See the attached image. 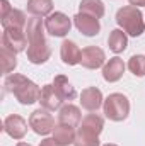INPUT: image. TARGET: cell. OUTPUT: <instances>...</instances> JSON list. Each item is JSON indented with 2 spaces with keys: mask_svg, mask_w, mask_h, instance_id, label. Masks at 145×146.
Wrapping results in <instances>:
<instances>
[{
  "mask_svg": "<svg viewBox=\"0 0 145 146\" xmlns=\"http://www.w3.org/2000/svg\"><path fill=\"white\" fill-rule=\"evenodd\" d=\"M39 146H62L60 143H56L55 141V138H44L41 143H39Z\"/></svg>",
  "mask_w": 145,
  "mask_h": 146,
  "instance_id": "484cf974",
  "label": "cell"
},
{
  "mask_svg": "<svg viewBox=\"0 0 145 146\" xmlns=\"http://www.w3.org/2000/svg\"><path fill=\"white\" fill-rule=\"evenodd\" d=\"M2 46L9 48L14 53L26 51V46H28L26 29H3V33H2Z\"/></svg>",
  "mask_w": 145,
  "mask_h": 146,
  "instance_id": "52a82bcc",
  "label": "cell"
},
{
  "mask_svg": "<svg viewBox=\"0 0 145 146\" xmlns=\"http://www.w3.org/2000/svg\"><path fill=\"white\" fill-rule=\"evenodd\" d=\"M80 12L82 14H87V15H92L96 19H101L106 12V7H104V2L103 0H82L80 5H79Z\"/></svg>",
  "mask_w": 145,
  "mask_h": 146,
  "instance_id": "7402d4cb",
  "label": "cell"
},
{
  "mask_svg": "<svg viewBox=\"0 0 145 146\" xmlns=\"http://www.w3.org/2000/svg\"><path fill=\"white\" fill-rule=\"evenodd\" d=\"M79 129H84V131H89V133H94V134H101L103 129H104V119L99 115V114H87L82 117L80 124H79Z\"/></svg>",
  "mask_w": 145,
  "mask_h": 146,
  "instance_id": "d6986e66",
  "label": "cell"
},
{
  "mask_svg": "<svg viewBox=\"0 0 145 146\" xmlns=\"http://www.w3.org/2000/svg\"><path fill=\"white\" fill-rule=\"evenodd\" d=\"M73 146H99V136L94 134V133L79 129L77 136H75V141H73Z\"/></svg>",
  "mask_w": 145,
  "mask_h": 146,
  "instance_id": "603a6c76",
  "label": "cell"
},
{
  "mask_svg": "<svg viewBox=\"0 0 145 146\" xmlns=\"http://www.w3.org/2000/svg\"><path fill=\"white\" fill-rule=\"evenodd\" d=\"M2 19V27L3 29H26L28 26V21L26 19V14L19 9H10Z\"/></svg>",
  "mask_w": 145,
  "mask_h": 146,
  "instance_id": "4fadbf2b",
  "label": "cell"
},
{
  "mask_svg": "<svg viewBox=\"0 0 145 146\" xmlns=\"http://www.w3.org/2000/svg\"><path fill=\"white\" fill-rule=\"evenodd\" d=\"M28 12L33 17H48L53 12V0H28Z\"/></svg>",
  "mask_w": 145,
  "mask_h": 146,
  "instance_id": "44dd1931",
  "label": "cell"
},
{
  "mask_svg": "<svg viewBox=\"0 0 145 146\" xmlns=\"http://www.w3.org/2000/svg\"><path fill=\"white\" fill-rule=\"evenodd\" d=\"M15 146H33V145H29V143H17Z\"/></svg>",
  "mask_w": 145,
  "mask_h": 146,
  "instance_id": "f1b7e54d",
  "label": "cell"
},
{
  "mask_svg": "<svg viewBox=\"0 0 145 146\" xmlns=\"http://www.w3.org/2000/svg\"><path fill=\"white\" fill-rule=\"evenodd\" d=\"M12 7H10V3H9V0H2V15L0 17H3L9 10H10Z\"/></svg>",
  "mask_w": 145,
  "mask_h": 146,
  "instance_id": "4316f807",
  "label": "cell"
},
{
  "mask_svg": "<svg viewBox=\"0 0 145 146\" xmlns=\"http://www.w3.org/2000/svg\"><path fill=\"white\" fill-rule=\"evenodd\" d=\"M73 24L75 27L84 34V36H97L99 31H101V24H99V19L92 17V15H87V14H82L79 12L75 17H73Z\"/></svg>",
  "mask_w": 145,
  "mask_h": 146,
  "instance_id": "30bf717a",
  "label": "cell"
},
{
  "mask_svg": "<svg viewBox=\"0 0 145 146\" xmlns=\"http://www.w3.org/2000/svg\"><path fill=\"white\" fill-rule=\"evenodd\" d=\"M75 136H77L75 127H73V126H68V124H62V122H58V124L55 126V129H53V138H55V141L60 143L62 146L73 145Z\"/></svg>",
  "mask_w": 145,
  "mask_h": 146,
  "instance_id": "ac0fdd59",
  "label": "cell"
},
{
  "mask_svg": "<svg viewBox=\"0 0 145 146\" xmlns=\"http://www.w3.org/2000/svg\"><path fill=\"white\" fill-rule=\"evenodd\" d=\"M80 54L82 51L79 49V46L73 42V41H68L65 39L60 46V56H62V61L68 66H73V65H79L80 63Z\"/></svg>",
  "mask_w": 145,
  "mask_h": 146,
  "instance_id": "9a60e30c",
  "label": "cell"
},
{
  "mask_svg": "<svg viewBox=\"0 0 145 146\" xmlns=\"http://www.w3.org/2000/svg\"><path fill=\"white\" fill-rule=\"evenodd\" d=\"M17 53L10 51L9 48L2 46L0 48V58H2V63H3V73H10L15 70L17 66V58H15Z\"/></svg>",
  "mask_w": 145,
  "mask_h": 146,
  "instance_id": "cb8c5ba5",
  "label": "cell"
},
{
  "mask_svg": "<svg viewBox=\"0 0 145 146\" xmlns=\"http://www.w3.org/2000/svg\"><path fill=\"white\" fill-rule=\"evenodd\" d=\"M44 22L41 17H31L26 26V34H28V60L33 65H43L50 60L51 56V48L50 42L44 36Z\"/></svg>",
  "mask_w": 145,
  "mask_h": 146,
  "instance_id": "6da1fadb",
  "label": "cell"
},
{
  "mask_svg": "<svg viewBox=\"0 0 145 146\" xmlns=\"http://www.w3.org/2000/svg\"><path fill=\"white\" fill-rule=\"evenodd\" d=\"M80 65L87 70H97V68L106 65V54L97 46H87V48L82 49Z\"/></svg>",
  "mask_w": 145,
  "mask_h": 146,
  "instance_id": "ba28073f",
  "label": "cell"
},
{
  "mask_svg": "<svg viewBox=\"0 0 145 146\" xmlns=\"http://www.w3.org/2000/svg\"><path fill=\"white\" fill-rule=\"evenodd\" d=\"M3 87L22 106H31L34 102H39L41 88L38 87L33 80H29L28 76H24L21 73H10V75H7V78L3 82Z\"/></svg>",
  "mask_w": 145,
  "mask_h": 146,
  "instance_id": "7a4b0ae2",
  "label": "cell"
},
{
  "mask_svg": "<svg viewBox=\"0 0 145 146\" xmlns=\"http://www.w3.org/2000/svg\"><path fill=\"white\" fill-rule=\"evenodd\" d=\"M104 146H118V145H114V143H108V145H104Z\"/></svg>",
  "mask_w": 145,
  "mask_h": 146,
  "instance_id": "f546056e",
  "label": "cell"
},
{
  "mask_svg": "<svg viewBox=\"0 0 145 146\" xmlns=\"http://www.w3.org/2000/svg\"><path fill=\"white\" fill-rule=\"evenodd\" d=\"M128 2L133 7H145V0H128Z\"/></svg>",
  "mask_w": 145,
  "mask_h": 146,
  "instance_id": "83f0119b",
  "label": "cell"
},
{
  "mask_svg": "<svg viewBox=\"0 0 145 146\" xmlns=\"http://www.w3.org/2000/svg\"><path fill=\"white\" fill-rule=\"evenodd\" d=\"M123 73H125V63H123V60L119 56L111 58L108 63L103 66V78L106 82H109V83L118 82L123 76Z\"/></svg>",
  "mask_w": 145,
  "mask_h": 146,
  "instance_id": "5bb4252c",
  "label": "cell"
},
{
  "mask_svg": "<svg viewBox=\"0 0 145 146\" xmlns=\"http://www.w3.org/2000/svg\"><path fill=\"white\" fill-rule=\"evenodd\" d=\"M128 70L133 73L135 76H138V78L145 76V56L144 54H133L128 60Z\"/></svg>",
  "mask_w": 145,
  "mask_h": 146,
  "instance_id": "d4e9b609",
  "label": "cell"
},
{
  "mask_svg": "<svg viewBox=\"0 0 145 146\" xmlns=\"http://www.w3.org/2000/svg\"><path fill=\"white\" fill-rule=\"evenodd\" d=\"M116 22L118 26L132 37H138L144 34L145 31V21L144 14L140 12V9L133 7V5H125L116 12Z\"/></svg>",
  "mask_w": 145,
  "mask_h": 146,
  "instance_id": "3957f363",
  "label": "cell"
},
{
  "mask_svg": "<svg viewBox=\"0 0 145 146\" xmlns=\"http://www.w3.org/2000/svg\"><path fill=\"white\" fill-rule=\"evenodd\" d=\"M55 119H53V115L50 114V110L46 109H36L31 115H29V127L39 134V136H46V134H50V133H53V129H55Z\"/></svg>",
  "mask_w": 145,
  "mask_h": 146,
  "instance_id": "8992f818",
  "label": "cell"
},
{
  "mask_svg": "<svg viewBox=\"0 0 145 146\" xmlns=\"http://www.w3.org/2000/svg\"><path fill=\"white\" fill-rule=\"evenodd\" d=\"M103 104H104L103 92L97 87H87V88L82 90V94H80V106L85 110L94 112V110L99 109Z\"/></svg>",
  "mask_w": 145,
  "mask_h": 146,
  "instance_id": "8fae6325",
  "label": "cell"
},
{
  "mask_svg": "<svg viewBox=\"0 0 145 146\" xmlns=\"http://www.w3.org/2000/svg\"><path fill=\"white\" fill-rule=\"evenodd\" d=\"M82 121V114H80V109L73 104H65L58 109V122L62 124H68V126H79Z\"/></svg>",
  "mask_w": 145,
  "mask_h": 146,
  "instance_id": "2e32d148",
  "label": "cell"
},
{
  "mask_svg": "<svg viewBox=\"0 0 145 146\" xmlns=\"http://www.w3.org/2000/svg\"><path fill=\"white\" fill-rule=\"evenodd\" d=\"M103 110H104V115L109 121L121 122L130 114V100L123 94H118V92L109 94L104 100V104H103Z\"/></svg>",
  "mask_w": 145,
  "mask_h": 146,
  "instance_id": "277c9868",
  "label": "cell"
},
{
  "mask_svg": "<svg viewBox=\"0 0 145 146\" xmlns=\"http://www.w3.org/2000/svg\"><path fill=\"white\" fill-rule=\"evenodd\" d=\"M3 131L12 139H22L28 134V122L19 114H10L3 121Z\"/></svg>",
  "mask_w": 145,
  "mask_h": 146,
  "instance_id": "9c48e42d",
  "label": "cell"
},
{
  "mask_svg": "<svg viewBox=\"0 0 145 146\" xmlns=\"http://www.w3.org/2000/svg\"><path fill=\"white\" fill-rule=\"evenodd\" d=\"M46 33L53 37H65L72 29V21L63 12H51L44 19Z\"/></svg>",
  "mask_w": 145,
  "mask_h": 146,
  "instance_id": "5b68a950",
  "label": "cell"
},
{
  "mask_svg": "<svg viewBox=\"0 0 145 146\" xmlns=\"http://www.w3.org/2000/svg\"><path fill=\"white\" fill-rule=\"evenodd\" d=\"M62 99H60V95L56 94V90H55V87H53V83L51 85H44L43 88H41V95H39V104H41V107L46 110H56L62 107Z\"/></svg>",
  "mask_w": 145,
  "mask_h": 146,
  "instance_id": "7c38bea8",
  "label": "cell"
},
{
  "mask_svg": "<svg viewBox=\"0 0 145 146\" xmlns=\"http://www.w3.org/2000/svg\"><path fill=\"white\" fill-rule=\"evenodd\" d=\"M108 46L109 49L116 54L123 53L128 46V37H126V33L123 29H114L109 33V37H108Z\"/></svg>",
  "mask_w": 145,
  "mask_h": 146,
  "instance_id": "ffe728a7",
  "label": "cell"
},
{
  "mask_svg": "<svg viewBox=\"0 0 145 146\" xmlns=\"http://www.w3.org/2000/svg\"><path fill=\"white\" fill-rule=\"evenodd\" d=\"M53 87H55V90H56V94L60 95L62 100L70 102V100H73L77 97L75 88L72 87V83L68 82V78L65 75H56L55 80H53Z\"/></svg>",
  "mask_w": 145,
  "mask_h": 146,
  "instance_id": "e0dca14e",
  "label": "cell"
}]
</instances>
